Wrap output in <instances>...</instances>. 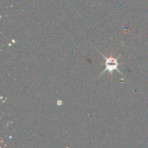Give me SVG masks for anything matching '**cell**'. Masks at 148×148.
I'll return each instance as SVG.
<instances>
[{"instance_id":"6da1fadb","label":"cell","mask_w":148,"mask_h":148,"mask_svg":"<svg viewBox=\"0 0 148 148\" xmlns=\"http://www.w3.org/2000/svg\"><path fill=\"white\" fill-rule=\"evenodd\" d=\"M101 53V55L103 56V59L106 60V62H105L106 68H105V69L103 71V72L101 74V75H103V74H104L105 72H108V73L111 75V77H112L113 72H114V70H116L117 72H119V73L121 76H123L122 73H121V72L119 71V69H118V66H119L118 59H119V58L120 57V56H121V55H119V56L116 58L113 57V56L106 57V56L103 53Z\"/></svg>"}]
</instances>
